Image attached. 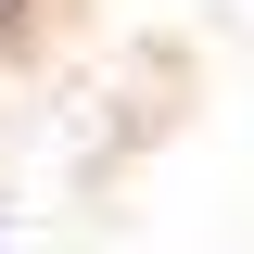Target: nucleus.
Masks as SVG:
<instances>
[{
    "mask_svg": "<svg viewBox=\"0 0 254 254\" xmlns=\"http://www.w3.org/2000/svg\"><path fill=\"white\" fill-rule=\"evenodd\" d=\"M38 51V0H0V64H26Z\"/></svg>",
    "mask_w": 254,
    "mask_h": 254,
    "instance_id": "f257e3e1",
    "label": "nucleus"
},
{
    "mask_svg": "<svg viewBox=\"0 0 254 254\" xmlns=\"http://www.w3.org/2000/svg\"><path fill=\"white\" fill-rule=\"evenodd\" d=\"M0 254H13V242H0Z\"/></svg>",
    "mask_w": 254,
    "mask_h": 254,
    "instance_id": "f03ea898",
    "label": "nucleus"
}]
</instances>
